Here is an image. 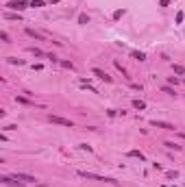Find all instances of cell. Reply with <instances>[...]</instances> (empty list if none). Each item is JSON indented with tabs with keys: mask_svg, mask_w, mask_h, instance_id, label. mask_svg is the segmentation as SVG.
I'll list each match as a JSON object with an SVG mask.
<instances>
[{
	"mask_svg": "<svg viewBox=\"0 0 185 187\" xmlns=\"http://www.w3.org/2000/svg\"><path fill=\"white\" fill-rule=\"evenodd\" d=\"M0 181H2L5 185H11V187H22L17 178H9V176H0Z\"/></svg>",
	"mask_w": 185,
	"mask_h": 187,
	"instance_id": "7",
	"label": "cell"
},
{
	"mask_svg": "<svg viewBox=\"0 0 185 187\" xmlns=\"http://www.w3.org/2000/svg\"><path fill=\"white\" fill-rule=\"evenodd\" d=\"M44 5H46V0H31V7H35V9L44 7Z\"/></svg>",
	"mask_w": 185,
	"mask_h": 187,
	"instance_id": "12",
	"label": "cell"
},
{
	"mask_svg": "<svg viewBox=\"0 0 185 187\" xmlns=\"http://www.w3.org/2000/svg\"><path fill=\"white\" fill-rule=\"evenodd\" d=\"M161 91H164V94H170V96H174V89H172V87H168V85L161 87Z\"/></svg>",
	"mask_w": 185,
	"mask_h": 187,
	"instance_id": "15",
	"label": "cell"
},
{
	"mask_svg": "<svg viewBox=\"0 0 185 187\" xmlns=\"http://www.w3.org/2000/svg\"><path fill=\"white\" fill-rule=\"evenodd\" d=\"M174 72H176V74H183L185 67H183V65H174Z\"/></svg>",
	"mask_w": 185,
	"mask_h": 187,
	"instance_id": "18",
	"label": "cell"
},
{
	"mask_svg": "<svg viewBox=\"0 0 185 187\" xmlns=\"http://www.w3.org/2000/svg\"><path fill=\"white\" fill-rule=\"evenodd\" d=\"M129 157H135V159H140V161H144V159H146L140 150H129Z\"/></svg>",
	"mask_w": 185,
	"mask_h": 187,
	"instance_id": "10",
	"label": "cell"
},
{
	"mask_svg": "<svg viewBox=\"0 0 185 187\" xmlns=\"http://www.w3.org/2000/svg\"><path fill=\"white\" fill-rule=\"evenodd\" d=\"M164 187H172V185H164Z\"/></svg>",
	"mask_w": 185,
	"mask_h": 187,
	"instance_id": "27",
	"label": "cell"
},
{
	"mask_svg": "<svg viewBox=\"0 0 185 187\" xmlns=\"http://www.w3.org/2000/svg\"><path fill=\"white\" fill-rule=\"evenodd\" d=\"M57 2H59V0H50V5H57Z\"/></svg>",
	"mask_w": 185,
	"mask_h": 187,
	"instance_id": "26",
	"label": "cell"
},
{
	"mask_svg": "<svg viewBox=\"0 0 185 187\" xmlns=\"http://www.w3.org/2000/svg\"><path fill=\"white\" fill-rule=\"evenodd\" d=\"M79 22H81V24H87V22H89V17H87L85 13H81V15H79Z\"/></svg>",
	"mask_w": 185,
	"mask_h": 187,
	"instance_id": "16",
	"label": "cell"
},
{
	"mask_svg": "<svg viewBox=\"0 0 185 187\" xmlns=\"http://www.w3.org/2000/svg\"><path fill=\"white\" fill-rule=\"evenodd\" d=\"M122 15H124V11H122V9H118V11L113 13V17H115V20H118V17H122Z\"/></svg>",
	"mask_w": 185,
	"mask_h": 187,
	"instance_id": "20",
	"label": "cell"
},
{
	"mask_svg": "<svg viewBox=\"0 0 185 187\" xmlns=\"http://www.w3.org/2000/svg\"><path fill=\"white\" fill-rule=\"evenodd\" d=\"M61 65H63V67H70V70H72V67H74V65H72V63H70V61H61Z\"/></svg>",
	"mask_w": 185,
	"mask_h": 187,
	"instance_id": "23",
	"label": "cell"
},
{
	"mask_svg": "<svg viewBox=\"0 0 185 187\" xmlns=\"http://www.w3.org/2000/svg\"><path fill=\"white\" fill-rule=\"evenodd\" d=\"M13 178H17V181H22V183H37L35 176H31V174H22V172H15Z\"/></svg>",
	"mask_w": 185,
	"mask_h": 187,
	"instance_id": "4",
	"label": "cell"
},
{
	"mask_svg": "<svg viewBox=\"0 0 185 187\" xmlns=\"http://www.w3.org/2000/svg\"><path fill=\"white\" fill-rule=\"evenodd\" d=\"M183 17H185L183 13H176V24H181V22H183Z\"/></svg>",
	"mask_w": 185,
	"mask_h": 187,
	"instance_id": "24",
	"label": "cell"
},
{
	"mask_svg": "<svg viewBox=\"0 0 185 187\" xmlns=\"http://www.w3.org/2000/svg\"><path fill=\"white\" fill-rule=\"evenodd\" d=\"M166 146H168V148H174V150H179V148H181V146H176V144H172V142H166Z\"/></svg>",
	"mask_w": 185,
	"mask_h": 187,
	"instance_id": "22",
	"label": "cell"
},
{
	"mask_svg": "<svg viewBox=\"0 0 185 187\" xmlns=\"http://www.w3.org/2000/svg\"><path fill=\"white\" fill-rule=\"evenodd\" d=\"M15 100H17V102H22V105H33V102H31V100H26V98H15Z\"/></svg>",
	"mask_w": 185,
	"mask_h": 187,
	"instance_id": "21",
	"label": "cell"
},
{
	"mask_svg": "<svg viewBox=\"0 0 185 187\" xmlns=\"http://www.w3.org/2000/svg\"><path fill=\"white\" fill-rule=\"evenodd\" d=\"M29 37H35V39H46V35H41V33H37V31H33V29H26L24 31Z\"/></svg>",
	"mask_w": 185,
	"mask_h": 187,
	"instance_id": "8",
	"label": "cell"
},
{
	"mask_svg": "<svg viewBox=\"0 0 185 187\" xmlns=\"http://www.w3.org/2000/svg\"><path fill=\"white\" fill-rule=\"evenodd\" d=\"M183 83H185V81H183Z\"/></svg>",
	"mask_w": 185,
	"mask_h": 187,
	"instance_id": "29",
	"label": "cell"
},
{
	"mask_svg": "<svg viewBox=\"0 0 185 187\" xmlns=\"http://www.w3.org/2000/svg\"><path fill=\"white\" fill-rule=\"evenodd\" d=\"M181 137H183V139H185V133H183V135H181Z\"/></svg>",
	"mask_w": 185,
	"mask_h": 187,
	"instance_id": "28",
	"label": "cell"
},
{
	"mask_svg": "<svg viewBox=\"0 0 185 187\" xmlns=\"http://www.w3.org/2000/svg\"><path fill=\"white\" fill-rule=\"evenodd\" d=\"M31 55H35V57H48L46 52H41L39 48H31Z\"/></svg>",
	"mask_w": 185,
	"mask_h": 187,
	"instance_id": "13",
	"label": "cell"
},
{
	"mask_svg": "<svg viewBox=\"0 0 185 187\" xmlns=\"http://www.w3.org/2000/svg\"><path fill=\"white\" fill-rule=\"evenodd\" d=\"M131 57H133V59H137V61H144V59H146V55H144V52H140V50H133V52H131Z\"/></svg>",
	"mask_w": 185,
	"mask_h": 187,
	"instance_id": "9",
	"label": "cell"
},
{
	"mask_svg": "<svg viewBox=\"0 0 185 187\" xmlns=\"http://www.w3.org/2000/svg\"><path fill=\"white\" fill-rule=\"evenodd\" d=\"M26 5H29L26 0H11V2H7V7H9V9H13V11H17V13H20V11H24V9H26Z\"/></svg>",
	"mask_w": 185,
	"mask_h": 187,
	"instance_id": "1",
	"label": "cell"
},
{
	"mask_svg": "<svg viewBox=\"0 0 185 187\" xmlns=\"http://www.w3.org/2000/svg\"><path fill=\"white\" fill-rule=\"evenodd\" d=\"M48 120H50L52 124H61V126H70V128L74 126V124H72L70 120H65V118H59V115H52V113H48Z\"/></svg>",
	"mask_w": 185,
	"mask_h": 187,
	"instance_id": "3",
	"label": "cell"
},
{
	"mask_svg": "<svg viewBox=\"0 0 185 187\" xmlns=\"http://www.w3.org/2000/svg\"><path fill=\"white\" fill-rule=\"evenodd\" d=\"M94 74H96L100 81H105V83H111V81H113V78H111V76L105 72V70H100V67H94Z\"/></svg>",
	"mask_w": 185,
	"mask_h": 187,
	"instance_id": "6",
	"label": "cell"
},
{
	"mask_svg": "<svg viewBox=\"0 0 185 187\" xmlns=\"http://www.w3.org/2000/svg\"><path fill=\"white\" fill-rule=\"evenodd\" d=\"M166 176H168V178H176L179 172H176V170H170V172H166Z\"/></svg>",
	"mask_w": 185,
	"mask_h": 187,
	"instance_id": "17",
	"label": "cell"
},
{
	"mask_svg": "<svg viewBox=\"0 0 185 187\" xmlns=\"http://www.w3.org/2000/svg\"><path fill=\"white\" fill-rule=\"evenodd\" d=\"M150 126H155V128H166V131H174V124H170V122H159V120H152Z\"/></svg>",
	"mask_w": 185,
	"mask_h": 187,
	"instance_id": "5",
	"label": "cell"
},
{
	"mask_svg": "<svg viewBox=\"0 0 185 187\" xmlns=\"http://www.w3.org/2000/svg\"><path fill=\"white\" fill-rule=\"evenodd\" d=\"M79 176H83V178H91V181H105V183H115L113 178H107V176H98V174H91V172H79Z\"/></svg>",
	"mask_w": 185,
	"mask_h": 187,
	"instance_id": "2",
	"label": "cell"
},
{
	"mask_svg": "<svg viewBox=\"0 0 185 187\" xmlns=\"http://www.w3.org/2000/svg\"><path fill=\"white\" fill-rule=\"evenodd\" d=\"M159 5H161V7H168V5H170V0H159Z\"/></svg>",
	"mask_w": 185,
	"mask_h": 187,
	"instance_id": "25",
	"label": "cell"
},
{
	"mask_svg": "<svg viewBox=\"0 0 185 187\" xmlns=\"http://www.w3.org/2000/svg\"><path fill=\"white\" fill-rule=\"evenodd\" d=\"M5 20H22L20 13H5Z\"/></svg>",
	"mask_w": 185,
	"mask_h": 187,
	"instance_id": "14",
	"label": "cell"
},
{
	"mask_svg": "<svg viewBox=\"0 0 185 187\" xmlns=\"http://www.w3.org/2000/svg\"><path fill=\"white\" fill-rule=\"evenodd\" d=\"M133 107L142 111V109H146V102H144V100H137V98H135V100H133Z\"/></svg>",
	"mask_w": 185,
	"mask_h": 187,
	"instance_id": "11",
	"label": "cell"
},
{
	"mask_svg": "<svg viewBox=\"0 0 185 187\" xmlns=\"http://www.w3.org/2000/svg\"><path fill=\"white\" fill-rule=\"evenodd\" d=\"M9 63H17V65H22L24 61H22V59H13V57H9Z\"/></svg>",
	"mask_w": 185,
	"mask_h": 187,
	"instance_id": "19",
	"label": "cell"
}]
</instances>
